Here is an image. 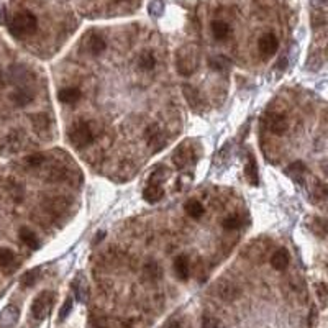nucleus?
<instances>
[{
  "label": "nucleus",
  "mask_w": 328,
  "mask_h": 328,
  "mask_svg": "<svg viewBox=\"0 0 328 328\" xmlns=\"http://www.w3.org/2000/svg\"><path fill=\"white\" fill-rule=\"evenodd\" d=\"M306 164H303L302 161H295V162H292L291 166H289L287 169H286V173H287V176H291V177H294V179H300L303 174H306Z\"/></svg>",
  "instance_id": "obj_29"
},
{
  "label": "nucleus",
  "mask_w": 328,
  "mask_h": 328,
  "mask_svg": "<svg viewBox=\"0 0 328 328\" xmlns=\"http://www.w3.org/2000/svg\"><path fill=\"white\" fill-rule=\"evenodd\" d=\"M148 10L153 15V17H161L164 12V2L162 0H150V7Z\"/></svg>",
  "instance_id": "obj_36"
},
{
  "label": "nucleus",
  "mask_w": 328,
  "mask_h": 328,
  "mask_svg": "<svg viewBox=\"0 0 328 328\" xmlns=\"http://www.w3.org/2000/svg\"><path fill=\"white\" fill-rule=\"evenodd\" d=\"M31 123H33V128H36L38 131H43L48 128L50 120L44 113H36V115H31Z\"/></svg>",
  "instance_id": "obj_33"
},
{
  "label": "nucleus",
  "mask_w": 328,
  "mask_h": 328,
  "mask_svg": "<svg viewBox=\"0 0 328 328\" xmlns=\"http://www.w3.org/2000/svg\"><path fill=\"white\" fill-rule=\"evenodd\" d=\"M197 67H199V53L194 46L187 44V46H182L181 50H177L176 69L179 74L184 77H189L197 71Z\"/></svg>",
  "instance_id": "obj_3"
},
{
  "label": "nucleus",
  "mask_w": 328,
  "mask_h": 328,
  "mask_svg": "<svg viewBox=\"0 0 328 328\" xmlns=\"http://www.w3.org/2000/svg\"><path fill=\"white\" fill-rule=\"evenodd\" d=\"M7 192L10 194V197L15 202H21V199H23V185L20 182L9 181V184H7Z\"/></svg>",
  "instance_id": "obj_28"
},
{
  "label": "nucleus",
  "mask_w": 328,
  "mask_h": 328,
  "mask_svg": "<svg viewBox=\"0 0 328 328\" xmlns=\"http://www.w3.org/2000/svg\"><path fill=\"white\" fill-rule=\"evenodd\" d=\"M208 64L214 71H226L230 66V61L226 59L225 56H212L208 59Z\"/></svg>",
  "instance_id": "obj_32"
},
{
  "label": "nucleus",
  "mask_w": 328,
  "mask_h": 328,
  "mask_svg": "<svg viewBox=\"0 0 328 328\" xmlns=\"http://www.w3.org/2000/svg\"><path fill=\"white\" fill-rule=\"evenodd\" d=\"M182 93L187 100V104H189V107H192L194 110H202V108H204V97H202V93L195 89L194 85L185 84L182 87Z\"/></svg>",
  "instance_id": "obj_10"
},
{
  "label": "nucleus",
  "mask_w": 328,
  "mask_h": 328,
  "mask_svg": "<svg viewBox=\"0 0 328 328\" xmlns=\"http://www.w3.org/2000/svg\"><path fill=\"white\" fill-rule=\"evenodd\" d=\"M174 271H176V276L181 279V280H187L191 276V261L189 257L185 254H181L176 257L174 261Z\"/></svg>",
  "instance_id": "obj_13"
},
{
  "label": "nucleus",
  "mask_w": 328,
  "mask_h": 328,
  "mask_svg": "<svg viewBox=\"0 0 328 328\" xmlns=\"http://www.w3.org/2000/svg\"><path fill=\"white\" fill-rule=\"evenodd\" d=\"M314 194H315L317 199H326L328 197V184L317 182L314 187Z\"/></svg>",
  "instance_id": "obj_40"
},
{
  "label": "nucleus",
  "mask_w": 328,
  "mask_h": 328,
  "mask_svg": "<svg viewBox=\"0 0 328 328\" xmlns=\"http://www.w3.org/2000/svg\"><path fill=\"white\" fill-rule=\"evenodd\" d=\"M4 85V76H2V71H0V87Z\"/></svg>",
  "instance_id": "obj_43"
},
{
  "label": "nucleus",
  "mask_w": 328,
  "mask_h": 328,
  "mask_svg": "<svg viewBox=\"0 0 328 328\" xmlns=\"http://www.w3.org/2000/svg\"><path fill=\"white\" fill-rule=\"evenodd\" d=\"M322 2H323V0H322Z\"/></svg>",
  "instance_id": "obj_45"
},
{
  "label": "nucleus",
  "mask_w": 328,
  "mask_h": 328,
  "mask_svg": "<svg viewBox=\"0 0 328 328\" xmlns=\"http://www.w3.org/2000/svg\"><path fill=\"white\" fill-rule=\"evenodd\" d=\"M310 230L315 233L317 237H326L328 235V220H325V218H314L310 223Z\"/></svg>",
  "instance_id": "obj_24"
},
{
  "label": "nucleus",
  "mask_w": 328,
  "mask_h": 328,
  "mask_svg": "<svg viewBox=\"0 0 328 328\" xmlns=\"http://www.w3.org/2000/svg\"><path fill=\"white\" fill-rule=\"evenodd\" d=\"M44 154H41V153H35V154H30V156H27V164L28 166H41V164L44 162Z\"/></svg>",
  "instance_id": "obj_39"
},
{
  "label": "nucleus",
  "mask_w": 328,
  "mask_h": 328,
  "mask_svg": "<svg viewBox=\"0 0 328 328\" xmlns=\"http://www.w3.org/2000/svg\"><path fill=\"white\" fill-rule=\"evenodd\" d=\"M323 173L328 176V164H325V166H323Z\"/></svg>",
  "instance_id": "obj_44"
},
{
  "label": "nucleus",
  "mask_w": 328,
  "mask_h": 328,
  "mask_svg": "<svg viewBox=\"0 0 328 328\" xmlns=\"http://www.w3.org/2000/svg\"><path fill=\"white\" fill-rule=\"evenodd\" d=\"M73 306H74V300H73V297H67V299H66V302L62 303L61 310H59V320H61V322H62V320H66V318H67V315L71 314Z\"/></svg>",
  "instance_id": "obj_37"
},
{
  "label": "nucleus",
  "mask_w": 328,
  "mask_h": 328,
  "mask_svg": "<svg viewBox=\"0 0 328 328\" xmlns=\"http://www.w3.org/2000/svg\"><path fill=\"white\" fill-rule=\"evenodd\" d=\"M145 135L148 139V145L153 146L156 151L162 150V146L166 145V136H164V133L159 130L158 125H151V127L146 130Z\"/></svg>",
  "instance_id": "obj_11"
},
{
  "label": "nucleus",
  "mask_w": 328,
  "mask_h": 328,
  "mask_svg": "<svg viewBox=\"0 0 328 328\" xmlns=\"http://www.w3.org/2000/svg\"><path fill=\"white\" fill-rule=\"evenodd\" d=\"M105 40L100 35L97 33H92L89 38H87V50L90 54H93V56H97V54H100L104 50H105Z\"/></svg>",
  "instance_id": "obj_17"
},
{
  "label": "nucleus",
  "mask_w": 328,
  "mask_h": 328,
  "mask_svg": "<svg viewBox=\"0 0 328 328\" xmlns=\"http://www.w3.org/2000/svg\"><path fill=\"white\" fill-rule=\"evenodd\" d=\"M10 99H12V102L18 107H27L33 102V96H31V93L25 89H20L17 92H13L10 96Z\"/></svg>",
  "instance_id": "obj_21"
},
{
  "label": "nucleus",
  "mask_w": 328,
  "mask_h": 328,
  "mask_svg": "<svg viewBox=\"0 0 328 328\" xmlns=\"http://www.w3.org/2000/svg\"><path fill=\"white\" fill-rule=\"evenodd\" d=\"M143 274L148 280H159L161 279V266L156 261H150L145 264V269H143Z\"/></svg>",
  "instance_id": "obj_22"
},
{
  "label": "nucleus",
  "mask_w": 328,
  "mask_h": 328,
  "mask_svg": "<svg viewBox=\"0 0 328 328\" xmlns=\"http://www.w3.org/2000/svg\"><path fill=\"white\" fill-rule=\"evenodd\" d=\"M230 143H226V145H223L222 146V150L217 153V156H215V162L218 164V166H225L226 162H228V159H230Z\"/></svg>",
  "instance_id": "obj_34"
},
{
  "label": "nucleus",
  "mask_w": 328,
  "mask_h": 328,
  "mask_svg": "<svg viewBox=\"0 0 328 328\" xmlns=\"http://www.w3.org/2000/svg\"><path fill=\"white\" fill-rule=\"evenodd\" d=\"M58 99L59 102L62 104H74L77 100L81 99V90L77 87H66V89H61L58 93Z\"/></svg>",
  "instance_id": "obj_18"
},
{
  "label": "nucleus",
  "mask_w": 328,
  "mask_h": 328,
  "mask_svg": "<svg viewBox=\"0 0 328 328\" xmlns=\"http://www.w3.org/2000/svg\"><path fill=\"white\" fill-rule=\"evenodd\" d=\"M38 28V18L33 13L28 10H23L13 15V18L9 23V30L13 36L21 38V36H28L33 35Z\"/></svg>",
  "instance_id": "obj_2"
},
{
  "label": "nucleus",
  "mask_w": 328,
  "mask_h": 328,
  "mask_svg": "<svg viewBox=\"0 0 328 328\" xmlns=\"http://www.w3.org/2000/svg\"><path fill=\"white\" fill-rule=\"evenodd\" d=\"M67 138L69 143H71L77 150H84L93 143L96 139V130H93L90 122L85 120H77L76 123H73L67 130Z\"/></svg>",
  "instance_id": "obj_1"
},
{
  "label": "nucleus",
  "mask_w": 328,
  "mask_h": 328,
  "mask_svg": "<svg viewBox=\"0 0 328 328\" xmlns=\"http://www.w3.org/2000/svg\"><path fill=\"white\" fill-rule=\"evenodd\" d=\"M53 303H54V292L43 291L33 300V303H31V315H33V318L38 320V322H43V320L50 315Z\"/></svg>",
  "instance_id": "obj_4"
},
{
  "label": "nucleus",
  "mask_w": 328,
  "mask_h": 328,
  "mask_svg": "<svg viewBox=\"0 0 328 328\" xmlns=\"http://www.w3.org/2000/svg\"><path fill=\"white\" fill-rule=\"evenodd\" d=\"M326 21H328V17H326L325 13H322V12H317V13L312 15V25H314V28L323 27Z\"/></svg>",
  "instance_id": "obj_41"
},
{
  "label": "nucleus",
  "mask_w": 328,
  "mask_h": 328,
  "mask_svg": "<svg viewBox=\"0 0 328 328\" xmlns=\"http://www.w3.org/2000/svg\"><path fill=\"white\" fill-rule=\"evenodd\" d=\"M18 235H20L21 243L27 245L30 249H38V248H40V240H38L36 233L33 230H30V228H27V226H23V228H20Z\"/></svg>",
  "instance_id": "obj_16"
},
{
  "label": "nucleus",
  "mask_w": 328,
  "mask_h": 328,
  "mask_svg": "<svg viewBox=\"0 0 328 328\" xmlns=\"http://www.w3.org/2000/svg\"><path fill=\"white\" fill-rule=\"evenodd\" d=\"M223 228L225 230H238L243 226V217L241 215H230L223 220Z\"/></svg>",
  "instance_id": "obj_31"
},
{
  "label": "nucleus",
  "mask_w": 328,
  "mask_h": 328,
  "mask_svg": "<svg viewBox=\"0 0 328 328\" xmlns=\"http://www.w3.org/2000/svg\"><path fill=\"white\" fill-rule=\"evenodd\" d=\"M230 31H231V28L226 21H222V20L212 21V33L217 40H225V38L230 35Z\"/></svg>",
  "instance_id": "obj_20"
},
{
  "label": "nucleus",
  "mask_w": 328,
  "mask_h": 328,
  "mask_svg": "<svg viewBox=\"0 0 328 328\" xmlns=\"http://www.w3.org/2000/svg\"><path fill=\"white\" fill-rule=\"evenodd\" d=\"M184 208H185V214L189 217H192V218H195V220H199V218L204 215V212H205L204 205H202L199 200H194V199L187 202Z\"/></svg>",
  "instance_id": "obj_23"
},
{
  "label": "nucleus",
  "mask_w": 328,
  "mask_h": 328,
  "mask_svg": "<svg viewBox=\"0 0 328 328\" xmlns=\"http://www.w3.org/2000/svg\"><path fill=\"white\" fill-rule=\"evenodd\" d=\"M156 64V59H154V54L151 51H145L139 54L138 58V67L143 69V71H151Z\"/></svg>",
  "instance_id": "obj_25"
},
{
  "label": "nucleus",
  "mask_w": 328,
  "mask_h": 328,
  "mask_svg": "<svg viewBox=\"0 0 328 328\" xmlns=\"http://www.w3.org/2000/svg\"><path fill=\"white\" fill-rule=\"evenodd\" d=\"M289 263H291V256H289L287 249H277V251L271 256V266L276 271H284Z\"/></svg>",
  "instance_id": "obj_15"
},
{
  "label": "nucleus",
  "mask_w": 328,
  "mask_h": 328,
  "mask_svg": "<svg viewBox=\"0 0 328 328\" xmlns=\"http://www.w3.org/2000/svg\"><path fill=\"white\" fill-rule=\"evenodd\" d=\"M202 328H225L222 320H218L212 315H204L202 318Z\"/></svg>",
  "instance_id": "obj_35"
},
{
  "label": "nucleus",
  "mask_w": 328,
  "mask_h": 328,
  "mask_svg": "<svg viewBox=\"0 0 328 328\" xmlns=\"http://www.w3.org/2000/svg\"><path fill=\"white\" fill-rule=\"evenodd\" d=\"M164 197V189L161 185H148L143 191V199L150 204H156Z\"/></svg>",
  "instance_id": "obj_19"
},
{
  "label": "nucleus",
  "mask_w": 328,
  "mask_h": 328,
  "mask_svg": "<svg viewBox=\"0 0 328 328\" xmlns=\"http://www.w3.org/2000/svg\"><path fill=\"white\" fill-rule=\"evenodd\" d=\"M73 287H74V292H76V299L79 300V302H84L85 297H87V284H85L84 280H82L81 274L77 276V279L74 280Z\"/></svg>",
  "instance_id": "obj_27"
},
{
  "label": "nucleus",
  "mask_w": 328,
  "mask_h": 328,
  "mask_svg": "<svg viewBox=\"0 0 328 328\" xmlns=\"http://www.w3.org/2000/svg\"><path fill=\"white\" fill-rule=\"evenodd\" d=\"M168 177V169L166 168H158L154 169L150 179H148V185H161V182Z\"/></svg>",
  "instance_id": "obj_30"
},
{
  "label": "nucleus",
  "mask_w": 328,
  "mask_h": 328,
  "mask_svg": "<svg viewBox=\"0 0 328 328\" xmlns=\"http://www.w3.org/2000/svg\"><path fill=\"white\" fill-rule=\"evenodd\" d=\"M0 23H5V9H0Z\"/></svg>",
  "instance_id": "obj_42"
},
{
  "label": "nucleus",
  "mask_w": 328,
  "mask_h": 328,
  "mask_svg": "<svg viewBox=\"0 0 328 328\" xmlns=\"http://www.w3.org/2000/svg\"><path fill=\"white\" fill-rule=\"evenodd\" d=\"M194 159H195V151H194V148L187 143L181 145L173 153V162L177 169H185L187 166H191L194 162Z\"/></svg>",
  "instance_id": "obj_6"
},
{
  "label": "nucleus",
  "mask_w": 328,
  "mask_h": 328,
  "mask_svg": "<svg viewBox=\"0 0 328 328\" xmlns=\"http://www.w3.org/2000/svg\"><path fill=\"white\" fill-rule=\"evenodd\" d=\"M0 269L7 274L17 269V256L10 248H0Z\"/></svg>",
  "instance_id": "obj_12"
},
{
  "label": "nucleus",
  "mask_w": 328,
  "mask_h": 328,
  "mask_svg": "<svg viewBox=\"0 0 328 328\" xmlns=\"http://www.w3.org/2000/svg\"><path fill=\"white\" fill-rule=\"evenodd\" d=\"M315 292H317V297L320 299V302L326 303V300H328V286L325 283H317L315 284Z\"/></svg>",
  "instance_id": "obj_38"
},
{
  "label": "nucleus",
  "mask_w": 328,
  "mask_h": 328,
  "mask_svg": "<svg viewBox=\"0 0 328 328\" xmlns=\"http://www.w3.org/2000/svg\"><path fill=\"white\" fill-rule=\"evenodd\" d=\"M245 177L246 181L251 184V185H257L260 184V176H257V164H256V159L253 154L248 156V161L245 164Z\"/></svg>",
  "instance_id": "obj_14"
},
{
  "label": "nucleus",
  "mask_w": 328,
  "mask_h": 328,
  "mask_svg": "<svg viewBox=\"0 0 328 328\" xmlns=\"http://www.w3.org/2000/svg\"><path fill=\"white\" fill-rule=\"evenodd\" d=\"M20 318V310L17 306H7L2 312H0V328H13L18 323Z\"/></svg>",
  "instance_id": "obj_9"
},
{
  "label": "nucleus",
  "mask_w": 328,
  "mask_h": 328,
  "mask_svg": "<svg viewBox=\"0 0 328 328\" xmlns=\"http://www.w3.org/2000/svg\"><path fill=\"white\" fill-rule=\"evenodd\" d=\"M38 276H40V268H35V269L27 271L25 274L21 276V279H20V286L25 287V289L33 287L35 283H36V279H38Z\"/></svg>",
  "instance_id": "obj_26"
},
{
  "label": "nucleus",
  "mask_w": 328,
  "mask_h": 328,
  "mask_svg": "<svg viewBox=\"0 0 328 328\" xmlns=\"http://www.w3.org/2000/svg\"><path fill=\"white\" fill-rule=\"evenodd\" d=\"M215 292L217 295L220 297L222 300L225 302H231V300H237L240 297V294H241V289L240 286L235 283V280H231V279H220L218 283L215 284Z\"/></svg>",
  "instance_id": "obj_5"
},
{
  "label": "nucleus",
  "mask_w": 328,
  "mask_h": 328,
  "mask_svg": "<svg viewBox=\"0 0 328 328\" xmlns=\"http://www.w3.org/2000/svg\"><path fill=\"white\" fill-rule=\"evenodd\" d=\"M266 127L271 133L274 135H284L287 131V119L283 113H269L268 119H266Z\"/></svg>",
  "instance_id": "obj_8"
},
{
  "label": "nucleus",
  "mask_w": 328,
  "mask_h": 328,
  "mask_svg": "<svg viewBox=\"0 0 328 328\" xmlns=\"http://www.w3.org/2000/svg\"><path fill=\"white\" fill-rule=\"evenodd\" d=\"M257 50H260L261 56L263 58H271L274 56L276 51L279 50V41L276 35L272 33H266L260 38V41H257Z\"/></svg>",
  "instance_id": "obj_7"
}]
</instances>
